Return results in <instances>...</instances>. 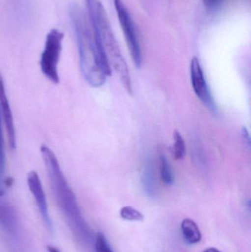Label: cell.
I'll return each instance as SVG.
<instances>
[{
  "label": "cell",
  "instance_id": "1",
  "mask_svg": "<svg viewBox=\"0 0 251 252\" xmlns=\"http://www.w3.org/2000/svg\"><path fill=\"white\" fill-rule=\"evenodd\" d=\"M52 192L63 217L77 241L85 247H91L94 238L91 228L84 219L75 192L68 183L58 160L50 147L40 148Z\"/></svg>",
  "mask_w": 251,
  "mask_h": 252
},
{
  "label": "cell",
  "instance_id": "2",
  "mask_svg": "<svg viewBox=\"0 0 251 252\" xmlns=\"http://www.w3.org/2000/svg\"><path fill=\"white\" fill-rule=\"evenodd\" d=\"M69 16L76 38L83 75L91 87H103L107 77L100 66L92 31L89 29L85 14L78 4H75L69 7Z\"/></svg>",
  "mask_w": 251,
  "mask_h": 252
},
{
  "label": "cell",
  "instance_id": "3",
  "mask_svg": "<svg viewBox=\"0 0 251 252\" xmlns=\"http://www.w3.org/2000/svg\"><path fill=\"white\" fill-rule=\"evenodd\" d=\"M64 33L53 28L47 33L44 48L40 58V68L43 75L53 84H58V64L63 48Z\"/></svg>",
  "mask_w": 251,
  "mask_h": 252
},
{
  "label": "cell",
  "instance_id": "4",
  "mask_svg": "<svg viewBox=\"0 0 251 252\" xmlns=\"http://www.w3.org/2000/svg\"><path fill=\"white\" fill-rule=\"evenodd\" d=\"M113 3L133 62L137 68H140L142 64V53L134 21L122 0H113Z\"/></svg>",
  "mask_w": 251,
  "mask_h": 252
},
{
  "label": "cell",
  "instance_id": "5",
  "mask_svg": "<svg viewBox=\"0 0 251 252\" xmlns=\"http://www.w3.org/2000/svg\"><path fill=\"white\" fill-rule=\"evenodd\" d=\"M190 78H191L192 86L196 96L200 99V101L207 107L209 111L213 114H217L218 108L211 94L210 90L205 78L204 73L199 59L195 56L193 58L190 63Z\"/></svg>",
  "mask_w": 251,
  "mask_h": 252
},
{
  "label": "cell",
  "instance_id": "6",
  "mask_svg": "<svg viewBox=\"0 0 251 252\" xmlns=\"http://www.w3.org/2000/svg\"><path fill=\"white\" fill-rule=\"evenodd\" d=\"M27 182H28L29 191L36 202L40 214H41L46 226L50 232H53V224L50 213H49L47 197H46L45 192H44V188H43V185L38 173L35 170L29 171L27 176Z\"/></svg>",
  "mask_w": 251,
  "mask_h": 252
},
{
  "label": "cell",
  "instance_id": "7",
  "mask_svg": "<svg viewBox=\"0 0 251 252\" xmlns=\"http://www.w3.org/2000/svg\"><path fill=\"white\" fill-rule=\"evenodd\" d=\"M0 228L12 242H19L21 234L19 216L14 207L5 202H0Z\"/></svg>",
  "mask_w": 251,
  "mask_h": 252
},
{
  "label": "cell",
  "instance_id": "8",
  "mask_svg": "<svg viewBox=\"0 0 251 252\" xmlns=\"http://www.w3.org/2000/svg\"><path fill=\"white\" fill-rule=\"evenodd\" d=\"M0 113H1L3 121L7 130L9 145L12 150L16 148V135L15 128L13 112L9 103L8 97L6 94L4 80L0 73Z\"/></svg>",
  "mask_w": 251,
  "mask_h": 252
},
{
  "label": "cell",
  "instance_id": "9",
  "mask_svg": "<svg viewBox=\"0 0 251 252\" xmlns=\"http://www.w3.org/2000/svg\"><path fill=\"white\" fill-rule=\"evenodd\" d=\"M181 228L183 238L187 244L195 245L200 242L201 232L194 220L190 219H184L181 222Z\"/></svg>",
  "mask_w": 251,
  "mask_h": 252
},
{
  "label": "cell",
  "instance_id": "10",
  "mask_svg": "<svg viewBox=\"0 0 251 252\" xmlns=\"http://www.w3.org/2000/svg\"><path fill=\"white\" fill-rule=\"evenodd\" d=\"M143 189L147 195L150 198H155L156 195V179L153 162L148 161L146 163L145 167L143 170L142 177Z\"/></svg>",
  "mask_w": 251,
  "mask_h": 252
},
{
  "label": "cell",
  "instance_id": "11",
  "mask_svg": "<svg viewBox=\"0 0 251 252\" xmlns=\"http://www.w3.org/2000/svg\"><path fill=\"white\" fill-rule=\"evenodd\" d=\"M6 155L4 150V139L1 126V113H0V190L4 192L6 185L5 179Z\"/></svg>",
  "mask_w": 251,
  "mask_h": 252
},
{
  "label": "cell",
  "instance_id": "12",
  "mask_svg": "<svg viewBox=\"0 0 251 252\" xmlns=\"http://www.w3.org/2000/svg\"><path fill=\"white\" fill-rule=\"evenodd\" d=\"M159 170L161 179L165 185L170 186L174 183V176L170 164L165 155H161L159 158Z\"/></svg>",
  "mask_w": 251,
  "mask_h": 252
},
{
  "label": "cell",
  "instance_id": "13",
  "mask_svg": "<svg viewBox=\"0 0 251 252\" xmlns=\"http://www.w3.org/2000/svg\"><path fill=\"white\" fill-rule=\"evenodd\" d=\"M172 156L175 160H181L186 155V145L182 135L178 130L173 132V145L172 148Z\"/></svg>",
  "mask_w": 251,
  "mask_h": 252
},
{
  "label": "cell",
  "instance_id": "14",
  "mask_svg": "<svg viewBox=\"0 0 251 252\" xmlns=\"http://www.w3.org/2000/svg\"><path fill=\"white\" fill-rule=\"evenodd\" d=\"M120 216L122 219L128 221H143L144 219L141 212L130 206H125L121 209Z\"/></svg>",
  "mask_w": 251,
  "mask_h": 252
},
{
  "label": "cell",
  "instance_id": "15",
  "mask_svg": "<svg viewBox=\"0 0 251 252\" xmlns=\"http://www.w3.org/2000/svg\"><path fill=\"white\" fill-rule=\"evenodd\" d=\"M202 1L205 7L210 10H213L220 7L225 0H202Z\"/></svg>",
  "mask_w": 251,
  "mask_h": 252
},
{
  "label": "cell",
  "instance_id": "16",
  "mask_svg": "<svg viewBox=\"0 0 251 252\" xmlns=\"http://www.w3.org/2000/svg\"><path fill=\"white\" fill-rule=\"evenodd\" d=\"M242 132H243V137L245 140V143L247 144L249 147L251 146V138L250 135H249V130L246 128V127H243L242 129Z\"/></svg>",
  "mask_w": 251,
  "mask_h": 252
},
{
  "label": "cell",
  "instance_id": "17",
  "mask_svg": "<svg viewBox=\"0 0 251 252\" xmlns=\"http://www.w3.org/2000/svg\"><path fill=\"white\" fill-rule=\"evenodd\" d=\"M47 249L48 252H60L56 247H53V246H48Z\"/></svg>",
  "mask_w": 251,
  "mask_h": 252
},
{
  "label": "cell",
  "instance_id": "18",
  "mask_svg": "<svg viewBox=\"0 0 251 252\" xmlns=\"http://www.w3.org/2000/svg\"><path fill=\"white\" fill-rule=\"evenodd\" d=\"M203 252H221L219 250H217L215 248H208L206 250H204Z\"/></svg>",
  "mask_w": 251,
  "mask_h": 252
}]
</instances>
